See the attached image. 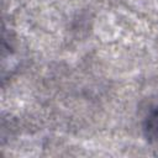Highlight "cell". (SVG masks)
Segmentation results:
<instances>
[{
	"label": "cell",
	"mask_w": 158,
	"mask_h": 158,
	"mask_svg": "<svg viewBox=\"0 0 158 158\" xmlns=\"http://www.w3.org/2000/svg\"><path fill=\"white\" fill-rule=\"evenodd\" d=\"M144 133L149 142L158 143V109L147 117L144 125Z\"/></svg>",
	"instance_id": "1"
}]
</instances>
